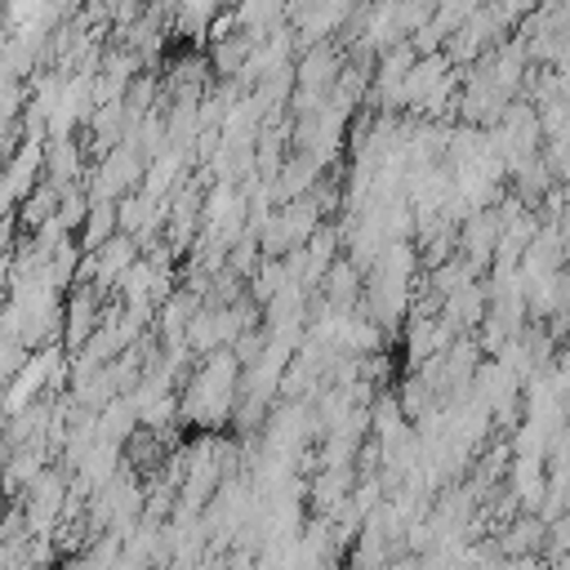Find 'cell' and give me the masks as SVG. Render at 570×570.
<instances>
[{
  "label": "cell",
  "mask_w": 570,
  "mask_h": 570,
  "mask_svg": "<svg viewBox=\"0 0 570 570\" xmlns=\"http://www.w3.org/2000/svg\"><path fill=\"white\" fill-rule=\"evenodd\" d=\"M116 570H156V566H147V561H134V557H120V566Z\"/></svg>",
  "instance_id": "obj_7"
},
{
  "label": "cell",
  "mask_w": 570,
  "mask_h": 570,
  "mask_svg": "<svg viewBox=\"0 0 570 570\" xmlns=\"http://www.w3.org/2000/svg\"><path fill=\"white\" fill-rule=\"evenodd\" d=\"M561 552H570V512L552 517V521H548V539H543V561H552V557H561Z\"/></svg>",
  "instance_id": "obj_5"
},
{
  "label": "cell",
  "mask_w": 570,
  "mask_h": 570,
  "mask_svg": "<svg viewBox=\"0 0 570 570\" xmlns=\"http://www.w3.org/2000/svg\"><path fill=\"white\" fill-rule=\"evenodd\" d=\"M85 174V151H80V142L67 134V138H49L45 142V178L53 183V187H76V178Z\"/></svg>",
  "instance_id": "obj_4"
},
{
  "label": "cell",
  "mask_w": 570,
  "mask_h": 570,
  "mask_svg": "<svg viewBox=\"0 0 570 570\" xmlns=\"http://www.w3.org/2000/svg\"><path fill=\"white\" fill-rule=\"evenodd\" d=\"M543 539H548V521L539 517V512H517L512 521H503L499 525V534H494V543H499V552L503 557H539L543 552Z\"/></svg>",
  "instance_id": "obj_2"
},
{
  "label": "cell",
  "mask_w": 570,
  "mask_h": 570,
  "mask_svg": "<svg viewBox=\"0 0 570 570\" xmlns=\"http://www.w3.org/2000/svg\"><path fill=\"white\" fill-rule=\"evenodd\" d=\"M102 307H98V289H76L71 303H67V321H62V343L67 347H85L94 338V330L102 325Z\"/></svg>",
  "instance_id": "obj_3"
},
{
  "label": "cell",
  "mask_w": 570,
  "mask_h": 570,
  "mask_svg": "<svg viewBox=\"0 0 570 570\" xmlns=\"http://www.w3.org/2000/svg\"><path fill=\"white\" fill-rule=\"evenodd\" d=\"M236 396H240V356L218 347L191 374V383L183 392V414L200 428H218L236 410Z\"/></svg>",
  "instance_id": "obj_1"
},
{
  "label": "cell",
  "mask_w": 570,
  "mask_h": 570,
  "mask_svg": "<svg viewBox=\"0 0 570 570\" xmlns=\"http://www.w3.org/2000/svg\"><path fill=\"white\" fill-rule=\"evenodd\" d=\"M214 4H218V0H183L178 9H183V18L200 22V18H209V13H214Z\"/></svg>",
  "instance_id": "obj_6"
}]
</instances>
